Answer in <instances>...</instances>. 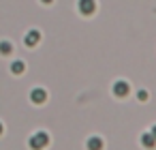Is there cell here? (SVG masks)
<instances>
[{"instance_id": "cell-1", "label": "cell", "mask_w": 156, "mask_h": 150, "mask_svg": "<svg viewBox=\"0 0 156 150\" xmlns=\"http://www.w3.org/2000/svg\"><path fill=\"white\" fill-rule=\"evenodd\" d=\"M28 144H30L32 150H43V148H47V144H49V135H47L45 131H37V133L28 139Z\"/></svg>"}, {"instance_id": "cell-2", "label": "cell", "mask_w": 156, "mask_h": 150, "mask_svg": "<svg viewBox=\"0 0 156 150\" xmlns=\"http://www.w3.org/2000/svg\"><path fill=\"white\" fill-rule=\"evenodd\" d=\"M128 92H130V86H128V82H124V79H118V82L113 84V94H115L118 99H124V97H128Z\"/></svg>"}, {"instance_id": "cell-3", "label": "cell", "mask_w": 156, "mask_h": 150, "mask_svg": "<svg viewBox=\"0 0 156 150\" xmlns=\"http://www.w3.org/2000/svg\"><path fill=\"white\" fill-rule=\"evenodd\" d=\"M79 11L81 15H92L96 11V2L94 0H79Z\"/></svg>"}, {"instance_id": "cell-4", "label": "cell", "mask_w": 156, "mask_h": 150, "mask_svg": "<svg viewBox=\"0 0 156 150\" xmlns=\"http://www.w3.org/2000/svg\"><path fill=\"white\" fill-rule=\"evenodd\" d=\"M39 41H41V32H39V30H30V32L24 37V43H26L28 47H34V45H39Z\"/></svg>"}, {"instance_id": "cell-5", "label": "cell", "mask_w": 156, "mask_h": 150, "mask_svg": "<svg viewBox=\"0 0 156 150\" xmlns=\"http://www.w3.org/2000/svg\"><path fill=\"white\" fill-rule=\"evenodd\" d=\"M30 99H32V103L41 105V103H45V101H47V92H45L43 88H34V90L30 92Z\"/></svg>"}, {"instance_id": "cell-6", "label": "cell", "mask_w": 156, "mask_h": 150, "mask_svg": "<svg viewBox=\"0 0 156 150\" xmlns=\"http://www.w3.org/2000/svg\"><path fill=\"white\" fill-rule=\"evenodd\" d=\"M141 146L147 148V150H154V148H156V139H154V135H152L150 131H145V133L141 135Z\"/></svg>"}, {"instance_id": "cell-7", "label": "cell", "mask_w": 156, "mask_h": 150, "mask_svg": "<svg viewBox=\"0 0 156 150\" xmlns=\"http://www.w3.org/2000/svg\"><path fill=\"white\" fill-rule=\"evenodd\" d=\"M86 146H88V150H103V139L101 137H88Z\"/></svg>"}, {"instance_id": "cell-8", "label": "cell", "mask_w": 156, "mask_h": 150, "mask_svg": "<svg viewBox=\"0 0 156 150\" xmlns=\"http://www.w3.org/2000/svg\"><path fill=\"white\" fill-rule=\"evenodd\" d=\"M11 71H13L15 75H20V73H24V71H26V64H24L22 60H15V62L11 64Z\"/></svg>"}, {"instance_id": "cell-9", "label": "cell", "mask_w": 156, "mask_h": 150, "mask_svg": "<svg viewBox=\"0 0 156 150\" xmlns=\"http://www.w3.org/2000/svg\"><path fill=\"white\" fill-rule=\"evenodd\" d=\"M13 52V45L9 43V41H2V43H0V54H2V56H9Z\"/></svg>"}, {"instance_id": "cell-10", "label": "cell", "mask_w": 156, "mask_h": 150, "mask_svg": "<svg viewBox=\"0 0 156 150\" xmlns=\"http://www.w3.org/2000/svg\"><path fill=\"white\" fill-rule=\"evenodd\" d=\"M137 99H139V101H147V92H145V90H139Z\"/></svg>"}, {"instance_id": "cell-11", "label": "cell", "mask_w": 156, "mask_h": 150, "mask_svg": "<svg viewBox=\"0 0 156 150\" xmlns=\"http://www.w3.org/2000/svg\"><path fill=\"white\" fill-rule=\"evenodd\" d=\"M150 133H152V135H154V139H156V124H154V126L150 129Z\"/></svg>"}, {"instance_id": "cell-12", "label": "cell", "mask_w": 156, "mask_h": 150, "mask_svg": "<svg viewBox=\"0 0 156 150\" xmlns=\"http://www.w3.org/2000/svg\"><path fill=\"white\" fill-rule=\"evenodd\" d=\"M41 2H45V5H49V2H51V0H41Z\"/></svg>"}, {"instance_id": "cell-13", "label": "cell", "mask_w": 156, "mask_h": 150, "mask_svg": "<svg viewBox=\"0 0 156 150\" xmlns=\"http://www.w3.org/2000/svg\"><path fill=\"white\" fill-rule=\"evenodd\" d=\"M0 135H2V122H0Z\"/></svg>"}]
</instances>
